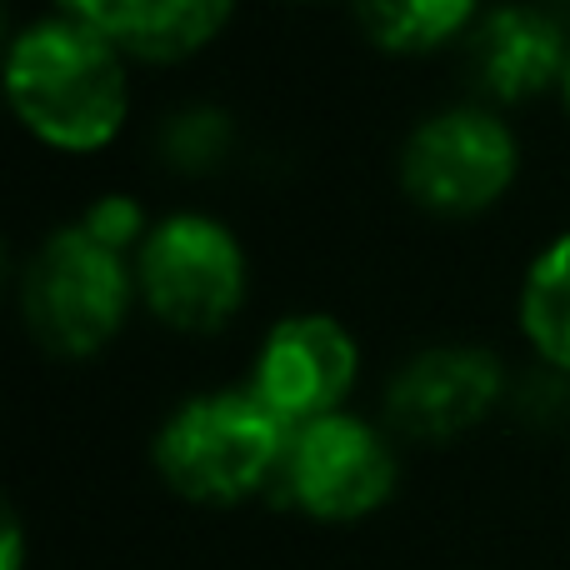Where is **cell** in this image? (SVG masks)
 Masks as SVG:
<instances>
[{"instance_id": "cell-1", "label": "cell", "mask_w": 570, "mask_h": 570, "mask_svg": "<svg viewBox=\"0 0 570 570\" xmlns=\"http://www.w3.org/2000/svg\"><path fill=\"white\" fill-rule=\"evenodd\" d=\"M6 86L16 116L60 150H96L126 120L116 40L80 20H36L10 40Z\"/></svg>"}, {"instance_id": "cell-2", "label": "cell", "mask_w": 570, "mask_h": 570, "mask_svg": "<svg viewBox=\"0 0 570 570\" xmlns=\"http://www.w3.org/2000/svg\"><path fill=\"white\" fill-rule=\"evenodd\" d=\"M291 425L256 391H216L186 401L156 435V465L170 491L200 505L246 501L281 475Z\"/></svg>"}, {"instance_id": "cell-3", "label": "cell", "mask_w": 570, "mask_h": 570, "mask_svg": "<svg viewBox=\"0 0 570 570\" xmlns=\"http://www.w3.org/2000/svg\"><path fill=\"white\" fill-rule=\"evenodd\" d=\"M130 276L120 250L86 226H66L36 250L26 271V321L56 355H96L126 321Z\"/></svg>"}, {"instance_id": "cell-4", "label": "cell", "mask_w": 570, "mask_h": 570, "mask_svg": "<svg viewBox=\"0 0 570 570\" xmlns=\"http://www.w3.org/2000/svg\"><path fill=\"white\" fill-rule=\"evenodd\" d=\"M140 291L160 321L216 331L246 295V250L216 216H166L140 246Z\"/></svg>"}, {"instance_id": "cell-5", "label": "cell", "mask_w": 570, "mask_h": 570, "mask_svg": "<svg viewBox=\"0 0 570 570\" xmlns=\"http://www.w3.org/2000/svg\"><path fill=\"white\" fill-rule=\"evenodd\" d=\"M515 176V136L491 110L455 106L421 120L405 136L401 180L421 206L441 216H471L491 206Z\"/></svg>"}, {"instance_id": "cell-6", "label": "cell", "mask_w": 570, "mask_h": 570, "mask_svg": "<svg viewBox=\"0 0 570 570\" xmlns=\"http://www.w3.org/2000/svg\"><path fill=\"white\" fill-rule=\"evenodd\" d=\"M281 485L315 521H361L395 491V455L355 415L295 425L281 461Z\"/></svg>"}, {"instance_id": "cell-7", "label": "cell", "mask_w": 570, "mask_h": 570, "mask_svg": "<svg viewBox=\"0 0 570 570\" xmlns=\"http://www.w3.org/2000/svg\"><path fill=\"white\" fill-rule=\"evenodd\" d=\"M361 351L351 331L331 315H291L266 335L256 361L250 391L281 415L285 425H311L321 415H335L351 395Z\"/></svg>"}, {"instance_id": "cell-8", "label": "cell", "mask_w": 570, "mask_h": 570, "mask_svg": "<svg viewBox=\"0 0 570 570\" xmlns=\"http://www.w3.org/2000/svg\"><path fill=\"white\" fill-rule=\"evenodd\" d=\"M501 395V365L481 345H435L421 351L391 381L385 411L415 441H451L471 431Z\"/></svg>"}, {"instance_id": "cell-9", "label": "cell", "mask_w": 570, "mask_h": 570, "mask_svg": "<svg viewBox=\"0 0 570 570\" xmlns=\"http://www.w3.org/2000/svg\"><path fill=\"white\" fill-rule=\"evenodd\" d=\"M471 60H475V76L495 96H505V100L535 96V90L551 86L570 66L566 30H561V20L535 6H495L475 26Z\"/></svg>"}, {"instance_id": "cell-10", "label": "cell", "mask_w": 570, "mask_h": 570, "mask_svg": "<svg viewBox=\"0 0 570 570\" xmlns=\"http://www.w3.org/2000/svg\"><path fill=\"white\" fill-rule=\"evenodd\" d=\"M230 6L236 0H136V16L116 46L146 60H180L216 40V30L230 20Z\"/></svg>"}, {"instance_id": "cell-11", "label": "cell", "mask_w": 570, "mask_h": 570, "mask_svg": "<svg viewBox=\"0 0 570 570\" xmlns=\"http://www.w3.org/2000/svg\"><path fill=\"white\" fill-rule=\"evenodd\" d=\"M521 325L546 361L570 371V236L551 240L525 271Z\"/></svg>"}, {"instance_id": "cell-12", "label": "cell", "mask_w": 570, "mask_h": 570, "mask_svg": "<svg viewBox=\"0 0 570 570\" xmlns=\"http://www.w3.org/2000/svg\"><path fill=\"white\" fill-rule=\"evenodd\" d=\"M481 0H361V20L385 50H431L471 26Z\"/></svg>"}, {"instance_id": "cell-13", "label": "cell", "mask_w": 570, "mask_h": 570, "mask_svg": "<svg viewBox=\"0 0 570 570\" xmlns=\"http://www.w3.org/2000/svg\"><path fill=\"white\" fill-rule=\"evenodd\" d=\"M80 226H86L96 240H106L110 250H120V246H130V240H136L140 206L130 196H106V200H96V206L86 210V220H80Z\"/></svg>"}, {"instance_id": "cell-14", "label": "cell", "mask_w": 570, "mask_h": 570, "mask_svg": "<svg viewBox=\"0 0 570 570\" xmlns=\"http://www.w3.org/2000/svg\"><path fill=\"white\" fill-rule=\"evenodd\" d=\"M60 6L70 10V20H80V26L100 30L110 40H120V30L136 16V0H60Z\"/></svg>"}, {"instance_id": "cell-15", "label": "cell", "mask_w": 570, "mask_h": 570, "mask_svg": "<svg viewBox=\"0 0 570 570\" xmlns=\"http://www.w3.org/2000/svg\"><path fill=\"white\" fill-rule=\"evenodd\" d=\"M20 556H26V535H20L16 511L6 515V541H0V570H20Z\"/></svg>"}, {"instance_id": "cell-16", "label": "cell", "mask_w": 570, "mask_h": 570, "mask_svg": "<svg viewBox=\"0 0 570 570\" xmlns=\"http://www.w3.org/2000/svg\"><path fill=\"white\" fill-rule=\"evenodd\" d=\"M566 100H570V66H566Z\"/></svg>"}, {"instance_id": "cell-17", "label": "cell", "mask_w": 570, "mask_h": 570, "mask_svg": "<svg viewBox=\"0 0 570 570\" xmlns=\"http://www.w3.org/2000/svg\"><path fill=\"white\" fill-rule=\"evenodd\" d=\"M566 6H570V0H566Z\"/></svg>"}]
</instances>
